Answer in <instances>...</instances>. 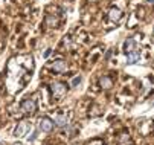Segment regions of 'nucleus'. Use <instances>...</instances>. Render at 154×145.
I'll list each match as a JSON object with an SVG mask.
<instances>
[{"label":"nucleus","instance_id":"obj_10","mask_svg":"<svg viewBox=\"0 0 154 145\" xmlns=\"http://www.w3.org/2000/svg\"><path fill=\"white\" fill-rule=\"evenodd\" d=\"M148 3H152L154 5V0H148Z\"/></svg>","mask_w":154,"mask_h":145},{"label":"nucleus","instance_id":"obj_8","mask_svg":"<svg viewBox=\"0 0 154 145\" xmlns=\"http://www.w3.org/2000/svg\"><path fill=\"white\" fill-rule=\"evenodd\" d=\"M121 15H122V14H121V11H119V9H116V8L110 11V18H112V20H119V18H121Z\"/></svg>","mask_w":154,"mask_h":145},{"label":"nucleus","instance_id":"obj_4","mask_svg":"<svg viewBox=\"0 0 154 145\" xmlns=\"http://www.w3.org/2000/svg\"><path fill=\"white\" fill-rule=\"evenodd\" d=\"M67 84H63V82H57V84H54L52 86V93H54V96H61V95H64L66 92H67Z\"/></svg>","mask_w":154,"mask_h":145},{"label":"nucleus","instance_id":"obj_1","mask_svg":"<svg viewBox=\"0 0 154 145\" xmlns=\"http://www.w3.org/2000/svg\"><path fill=\"white\" fill-rule=\"evenodd\" d=\"M124 52L127 55V63H130V64L136 63L140 57V48L137 46V43L133 38H128L124 43Z\"/></svg>","mask_w":154,"mask_h":145},{"label":"nucleus","instance_id":"obj_3","mask_svg":"<svg viewBox=\"0 0 154 145\" xmlns=\"http://www.w3.org/2000/svg\"><path fill=\"white\" fill-rule=\"evenodd\" d=\"M21 110H23L25 113H34L37 110V104L34 99H26L21 102Z\"/></svg>","mask_w":154,"mask_h":145},{"label":"nucleus","instance_id":"obj_7","mask_svg":"<svg viewBox=\"0 0 154 145\" xmlns=\"http://www.w3.org/2000/svg\"><path fill=\"white\" fill-rule=\"evenodd\" d=\"M55 125H58V127H64V125H67V116L66 115H57L55 116Z\"/></svg>","mask_w":154,"mask_h":145},{"label":"nucleus","instance_id":"obj_9","mask_svg":"<svg viewBox=\"0 0 154 145\" xmlns=\"http://www.w3.org/2000/svg\"><path fill=\"white\" fill-rule=\"evenodd\" d=\"M79 82H81V76H76V78H73V81H72V86H73V87H76V86L79 84Z\"/></svg>","mask_w":154,"mask_h":145},{"label":"nucleus","instance_id":"obj_5","mask_svg":"<svg viewBox=\"0 0 154 145\" xmlns=\"http://www.w3.org/2000/svg\"><path fill=\"white\" fill-rule=\"evenodd\" d=\"M52 69L57 73H63V72L67 70V63H66L64 60H57L55 63H54V66H52Z\"/></svg>","mask_w":154,"mask_h":145},{"label":"nucleus","instance_id":"obj_6","mask_svg":"<svg viewBox=\"0 0 154 145\" xmlns=\"http://www.w3.org/2000/svg\"><path fill=\"white\" fill-rule=\"evenodd\" d=\"M99 86L102 87V89H110L113 86V79L110 78V76H102L101 79H99Z\"/></svg>","mask_w":154,"mask_h":145},{"label":"nucleus","instance_id":"obj_2","mask_svg":"<svg viewBox=\"0 0 154 145\" xmlns=\"http://www.w3.org/2000/svg\"><path fill=\"white\" fill-rule=\"evenodd\" d=\"M55 125V122L51 119V118H41L40 119V124H38V127L41 131H51Z\"/></svg>","mask_w":154,"mask_h":145}]
</instances>
